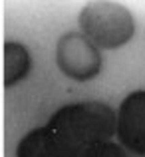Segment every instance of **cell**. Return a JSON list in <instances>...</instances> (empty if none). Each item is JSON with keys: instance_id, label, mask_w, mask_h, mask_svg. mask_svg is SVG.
Segmentation results:
<instances>
[{"instance_id": "obj_1", "label": "cell", "mask_w": 145, "mask_h": 157, "mask_svg": "<svg viewBox=\"0 0 145 157\" xmlns=\"http://www.w3.org/2000/svg\"><path fill=\"white\" fill-rule=\"evenodd\" d=\"M48 127L76 151L109 141L115 133V111L101 101H82L64 105L52 115Z\"/></svg>"}, {"instance_id": "obj_2", "label": "cell", "mask_w": 145, "mask_h": 157, "mask_svg": "<svg viewBox=\"0 0 145 157\" xmlns=\"http://www.w3.org/2000/svg\"><path fill=\"white\" fill-rule=\"evenodd\" d=\"M80 30L96 48L115 50L133 38L135 22L131 12L117 2H90L78 16Z\"/></svg>"}, {"instance_id": "obj_3", "label": "cell", "mask_w": 145, "mask_h": 157, "mask_svg": "<svg viewBox=\"0 0 145 157\" xmlns=\"http://www.w3.org/2000/svg\"><path fill=\"white\" fill-rule=\"evenodd\" d=\"M58 68L76 82H88L101 70L99 50L82 32H68L58 40L56 46Z\"/></svg>"}, {"instance_id": "obj_4", "label": "cell", "mask_w": 145, "mask_h": 157, "mask_svg": "<svg viewBox=\"0 0 145 157\" xmlns=\"http://www.w3.org/2000/svg\"><path fill=\"white\" fill-rule=\"evenodd\" d=\"M115 133L121 147L133 155H145V90L131 92L115 113Z\"/></svg>"}, {"instance_id": "obj_5", "label": "cell", "mask_w": 145, "mask_h": 157, "mask_svg": "<svg viewBox=\"0 0 145 157\" xmlns=\"http://www.w3.org/2000/svg\"><path fill=\"white\" fill-rule=\"evenodd\" d=\"M16 157H82V153L58 137L48 125H44L32 129L20 139Z\"/></svg>"}, {"instance_id": "obj_6", "label": "cell", "mask_w": 145, "mask_h": 157, "mask_svg": "<svg viewBox=\"0 0 145 157\" xmlns=\"http://www.w3.org/2000/svg\"><path fill=\"white\" fill-rule=\"evenodd\" d=\"M30 70H32V58L22 44L18 42L4 44V86L6 88L24 80L30 74Z\"/></svg>"}, {"instance_id": "obj_7", "label": "cell", "mask_w": 145, "mask_h": 157, "mask_svg": "<svg viewBox=\"0 0 145 157\" xmlns=\"http://www.w3.org/2000/svg\"><path fill=\"white\" fill-rule=\"evenodd\" d=\"M82 157H135L131 151H127L125 147L117 145V143H111V141H103L97 143V145L86 149Z\"/></svg>"}]
</instances>
